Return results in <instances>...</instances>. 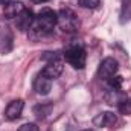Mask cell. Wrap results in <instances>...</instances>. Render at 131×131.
Returning a JSON list of instances; mask_svg holds the SVG:
<instances>
[{
  "label": "cell",
  "mask_w": 131,
  "mask_h": 131,
  "mask_svg": "<svg viewBox=\"0 0 131 131\" xmlns=\"http://www.w3.org/2000/svg\"><path fill=\"white\" fill-rule=\"evenodd\" d=\"M55 26H57V12L49 8H44L34 18V23L29 31L32 34V37H46L52 34Z\"/></svg>",
  "instance_id": "1"
},
{
  "label": "cell",
  "mask_w": 131,
  "mask_h": 131,
  "mask_svg": "<svg viewBox=\"0 0 131 131\" xmlns=\"http://www.w3.org/2000/svg\"><path fill=\"white\" fill-rule=\"evenodd\" d=\"M64 58L70 66L75 69H82L85 66V50L82 43L79 41H72L64 50Z\"/></svg>",
  "instance_id": "2"
},
{
  "label": "cell",
  "mask_w": 131,
  "mask_h": 131,
  "mask_svg": "<svg viewBox=\"0 0 131 131\" xmlns=\"http://www.w3.org/2000/svg\"><path fill=\"white\" fill-rule=\"evenodd\" d=\"M57 26L63 32H76L79 28V20L72 9H61L57 14Z\"/></svg>",
  "instance_id": "3"
},
{
  "label": "cell",
  "mask_w": 131,
  "mask_h": 131,
  "mask_svg": "<svg viewBox=\"0 0 131 131\" xmlns=\"http://www.w3.org/2000/svg\"><path fill=\"white\" fill-rule=\"evenodd\" d=\"M34 90H35L38 95H41V96L49 95L50 90H52V79L47 78L46 75L40 73V75L35 78V81H34Z\"/></svg>",
  "instance_id": "4"
},
{
  "label": "cell",
  "mask_w": 131,
  "mask_h": 131,
  "mask_svg": "<svg viewBox=\"0 0 131 131\" xmlns=\"http://www.w3.org/2000/svg\"><path fill=\"white\" fill-rule=\"evenodd\" d=\"M117 69H119V64L114 58H105L99 66V76L108 79L110 76L117 73Z\"/></svg>",
  "instance_id": "5"
},
{
  "label": "cell",
  "mask_w": 131,
  "mask_h": 131,
  "mask_svg": "<svg viewBox=\"0 0 131 131\" xmlns=\"http://www.w3.org/2000/svg\"><path fill=\"white\" fill-rule=\"evenodd\" d=\"M63 70H64V64H63V61L61 60H53V61H47V64L44 66V69H43V75H46L47 78H50V79H57L61 73H63Z\"/></svg>",
  "instance_id": "6"
},
{
  "label": "cell",
  "mask_w": 131,
  "mask_h": 131,
  "mask_svg": "<svg viewBox=\"0 0 131 131\" xmlns=\"http://www.w3.org/2000/svg\"><path fill=\"white\" fill-rule=\"evenodd\" d=\"M34 14L32 11H29V9H23L17 17H15V26H17V29H20V31H28V29H31V26H32L34 23Z\"/></svg>",
  "instance_id": "7"
},
{
  "label": "cell",
  "mask_w": 131,
  "mask_h": 131,
  "mask_svg": "<svg viewBox=\"0 0 131 131\" xmlns=\"http://www.w3.org/2000/svg\"><path fill=\"white\" fill-rule=\"evenodd\" d=\"M93 122H95V125H96V127L111 128V127H114V125H116L117 117H116V114H114V113H111V111H104V113L98 114V116L93 119Z\"/></svg>",
  "instance_id": "8"
},
{
  "label": "cell",
  "mask_w": 131,
  "mask_h": 131,
  "mask_svg": "<svg viewBox=\"0 0 131 131\" xmlns=\"http://www.w3.org/2000/svg\"><path fill=\"white\" fill-rule=\"evenodd\" d=\"M23 101L21 99H15L12 102H9V105L6 107V111H5V116L9 119V121H15L21 116V111H23Z\"/></svg>",
  "instance_id": "9"
},
{
  "label": "cell",
  "mask_w": 131,
  "mask_h": 131,
  "mask_svg": "<svg viewBox=\"0 0 131 131\" xmlns=\"http://www.w3.org/2000/svg\"><path fill=\"white\" fill-rule=\"evenodd\" d=\"M23 9H25V6L21 2H8L3 9V15H5V18L11 20V18H15Z\"/></svg>",
  "instance_id": "10"
},
{
  "label": "cell",
  "mask_w": 131,
  "mask_h": 131,
  "mask_svg": "<svg viewBox=\"0 0 131 131\" xmlns=\"http://www.w3.org/2000/svg\"><path fill=\"white\" fill-rule=\"evenodd\" d=\"M131 20V0H122V9H121V21H130Z\"/></svg>",
  "instance_id": "11"
},
{
  "label": "cell",
  "mask_w": 131,
  "mask_h": 131,
  "mask_svg": "<svg viewBox=\"0 0 131 131\" xmlns=\"http://www.w3.org/2000/svg\"><path fill=\"white\" fill-rule=\"evenodd\" d=\"M50 110H52V104H41V105H37L34 108V113L37 114L38 119H44L50 113Z\"/></svg>",
  "instance_id": "12"
},
{
  "label": "cell",
  "mask_w": 131,
  "mask_h": 131,
  "mask_svg": "<svg viewBox=\"0 0 131 131\" xmlns=\"http://www.w3.org/2000/svg\"><path fill=\"white\" fill-rule=\"evenodd\" d=\"M122 82H124V79L119 75H113V76L108 78V85H110L111 90H121L122 89Z\"/></svg>",
  "instance_id": "13"
},
{
  "label": "cell",
  "mask_w": 131,
  "mask_h": 131,
  "mask_svg": "<svg viewBox=\"0 0 131 131\" xmlns=\"http://www.w3.org/2000/svg\"><path fill=\"white\" fill-rule=\"evenodd\" d=\"M79 6L87 8V9H95L101 5V0H78Z\"/></svg>",
  "instance_id": "14"
},
{
  "label": "cell",
  "mask_w": 131,
  "mask_h": 131,
  "mask_svg": "<svg viewBox=\"0 0 131 131\" xmlns=\"http://www.w3.org/2000/svg\"><path fill=\"white\" fill-rule=\"evenodd\" d=\"M119 111L122 114H131V99H124L119 104Z\"/></svg>",
  "instance_id": "15"
},
{
  "label": "cell",
  "mask_w": 131,
  "mask_h": 131,
  "mask_svg": "<svg viewBox=\"0 0 131 131\" xmlns=\"http://www.w3.org/2000/svg\"><path fill=\"white\" fill-rule=\"evenodd\" d=\"M17 131H40V130H38V127L35 124H25V125H21Z\"/></svg>",
  "instance_id": "16"
},
{
  "label": "cell",
  "mask_w": 131,
  "mask_h": 131,
  "mask_svg": "<svg viewBox=\"0 0 131 131\" xmlns=\"http://www.w3.org/2000/svg\"><path fill=\"white\" fill-rule=\"evenodd\" d=\"M35 3H44V2H49V0H32Z\"/></svg>",
  "instance_id": "17"
},
{
  "label": "cell",
  "mask_w": 131,
  "mask_h": 131,
  "mask_svg": "<svg viewBox=\"0 0 131 131\" xmlns=\"http://www.w3.org/2000/svg\"><path fill=\"white\" fill-rule=\"evenodd\" d=\"M8 2H11V0H0V3H3V5H6Z\"/></svg>",
  "instance_id": "18"
},
{
  "label": "cell",
  "mask_w": 131,
  "mask_h": 131,
  "mask_svg": "<svg viewBox=\"0 0 131 131\" xmlns=\"http://www.w3.org/2000/svg\"><path fill=\"white\" fill-rule=\"evenodd\" d=\"M85 131H92V130H85Z\"/></svg>",
  "instance_id": "19"
}]
</instances>
